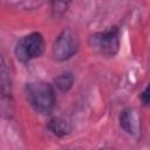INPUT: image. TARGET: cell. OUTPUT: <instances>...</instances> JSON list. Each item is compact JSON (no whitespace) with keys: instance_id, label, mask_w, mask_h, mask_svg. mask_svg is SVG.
<instances>
[{"instance_id":"6da1fadb","label":"cell","mask_w":150,"mask_h":150,"mask_svg":"<svg viewBox=\"0 0 150 150\" xmlns=\"http://www.w3.org/2000/svg\"><path fill=\"white\" fill-rule=\"evenodd\" d=\"M25 95L29 105L41 115H50L56 107L55 89L48 82H28L25 86Z\"/></svg>"},{"instance_id":"7a4b0ae2","label":"cell","mask_w":150,"mask_h":150,"mask_svg":"<svg viewBox=\"0 0 150 150\" xmlns=\"http://www.w3.org/2000/svg\"><path fill=\"white\" fill-rule=\"evenodd\" d=\"M88 43L90 48L101 56L114 57L121 46L120 28L117 26H110L104 30L96 32L89 35Z\"/></svg>"},{"instance_id":"3957f363","label":"cell","mask_w":150,"mask_h":150,"mask_svg":"<svg viewBox=\"0 0 150 150\" xmlns=\"http://www.w3.org/2000/svg\"><path fill=\"white\" fill-rule=\"evenodd\" d=\"M46 49L45 38L39 32H32L20 38L14 47L16 59L22 63H28L34 59L42 56Z\"/></svg>"},{"instance_id":"277c9868","label":"cell","mask_w":150,"mask_h":150,"mask_svg":"<svg viewBox=\"0 0 150 150\" xmlns=\"http://www.w3.org/2000/svg\"><path fill=\"white\" fill-rule=\"evenodd\" d=\"M79 48L80 40L77 34L70 28H64L54 40L52 54L55 61L64 62L71 59L79 52Z\"/></svg>"},{"instance_id":"5b68a950","label":"cell","mask_w":150,"mask_h":150,"mask_svg":"<svg viewBox=\"0 0 150 150\" xmlns=\"http://www.w3.org/2000/svg\"><path fill=\"white\" fill-rule=\"evenodd\" d=\"M118 123L121 129L128 135L138 136L141 131V117L135 108H124L118 115Z\"/></svg>"},{"instance_id":"8992f818","label":"cell","mask_w":150,"mask_h":150,"mask_svg":"<svg viewBox=\"0 0 150 150\" xmlns=\"http://www.w3.org/2000/svg\"><path fill=\"white\" fill-rule=\"evenodd\" d=\"M0 86H1V101H2V110L5 112L6 107L8 108V111L11 112L13 97H12V81H11V74L9 69L7 68L5 57L1 56V64H0Z\"/></svg>"},{"instance_id":"52a82bcc","label":"cell","mask_w":150,"mask_h":150,"mask_svg":"<svg viewBox=\"0 0 150 150\" xmlns=\"http://www.w3.org/2000/svg\"><path fill=\"white\" fill-rule=\"evenodd\" d=\"M47 128L53 135H55L57 137H64V136L69 135L71 131L70 122L62 116L52 117L47 124Z\"/></svg>"},{"instance_id":"ba28073f","label":"cell","mask_w":150,"mask_h":150,"mask_svg":"<svg viewBox=\"0 0 150 150\" xmlns=\"http://www.w3.org/2000/svg\"><path fill=\"white\" fill-rule=\"evenodd\" d=\"M74 82H75V77H74V74L71 71H62L60 73L55 80H54V83H55V87L60 90V91H69L73 86H74Z\"/></svg>"},{"instance_id":"9c48e42d","label":"cell","mask_w":150,"mask_h":150,"mask_svg":"<svg viewBox=\"0 0 150 150\" xmlns=\"http://www.w3.org/2000/svg\"><path fill=\"white\" fill-rule=\"evenodd\" d=\"M70 2L66 1H52L50 2V11H52V16L54 18H61L68 9Z\"/></svg>"},{"instance_id":"30bf717a","label":"cell","mask_w":150,"mask_h":150,"mask_svg":"<svg viewBox=\"0 0 150 150\" xmlns=\"http://www.w3.org/2000/svg\"><path fill=\"white\" fill-rule=\"evenodd\" d=\"M139 100H141V103L144 105V107H146V108H149L150 107V82L146 84V87L142 90V93H141V95H139Z\"/></svg>"},{"instance_id":"8fae6325","label":"cell","mask_w":150,"mask_h":150,"mask_svg":"<svg viewBox=\"0 0 150 150\" xmlns=\"http://www.w3.org/2000/svg\"><path fill=\"white\" fill-rule=\"evenodd\" d=\"M100 150H115V149L111 148V146H103V148H101Z\"/></svg>"},{"instance_id":"7c38bea8","label":"cell","mask_w":150,"mask_h":150,"mask_svg":"<svg viewBox=\"0 0 150 150\" xmlns=\"http://www.w3.org/2000/svg\"><path fill=\"white\" fill-rule=\"evenodd\" d=\"M66 150H70V149H66Z\"/></svg>"}]
</instances>
